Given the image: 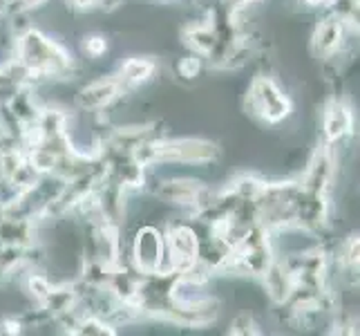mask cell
I'll return each mask as SVG.
<instances>
[{
    "label": "cell",
    "mask_w": 360,
    "mask_h": 336,
    "mask_svg": "<svg viewBox=\"0 0 360 336\" xmlns=\"http://www.w3.org/2000/svg\"><path fill=\"white\" fill-rule=\"evenodd\" d=\"M246 110L251 115L264 123H282L284 119L291 117L293 101L282 92L280 85L266 74H259L251 81L246 92Z\"/></svg>",
    "instance_id": "obj_1"
},
{
    "label": "cell",
    "mask_w": 360,
    "mask_h": 336,
    "mask_svg": "<svg viewBox=\"0 0 360 336\" xmlns=\"http://www.w3.org/2000/svg\"><path fill=\"white\" fill-rule=\"evenodd\" d=\"M130 267L134 271H139L141 276H153V273L168 271L164 231L146 224V227H141L134 233L132 249H130Z\"/></svg>",
    "instance_id": "obj_2"
},
{
    "label": "cell",
    "mask_w": 360,
    "mask_h": 336,
    "mask_svg": "<svg viewBox=\"0 0 360 336\" xmlns=\"http://www.w3.org/2000/svg\"><path fill=\"white\" fill-rule=\"evenodd\" d=\"M166 238V265L168 271L181 273L200 263V244L202 238L197 233L195 224L191 222H175L164 231Z\"/></svg>",
    "instance_id": "obj_3"
},
{
    "label": "cell",
    "mask_w": 360,
    "mask_h": 336,
    "mask_svg": "<svg viewBox=\"0 0 360 336\" xmlns=\"http://www.w3.org/2000/svg\"><path fill=\"white\" fill-rule=\"evenodd\" d=\"M155 195L161 202L191 209L195 213V211H200L210 197H213V191H210L202 180H195V178H168L159 182Z\"/></svg>",
    "instance_id": "obj_4"
},
{
    "label": "cell",
    "mask_w": 360,
    "mask_h": 336,
    "mask_svg": "<svg viewBox=\"0 0 360 336\" xmlns=\"http://www.w3.org/2000/svg\"><path fill=\"white\" fill-rule=\"evenodd\" d=\"M347 25L333 16L331 11L329 14L318 20L316 30L311 34V52L316 58L320 61H331V58H338V54L342 52V45L347 39ZM354 32V30H352Z\"/></svg>",
    "instance_id": "obj_5"
},
{
    "label": "cell",
    "mask_w": 360,
    "mask_h": 336,
    "mask_svg": "<svg viewBox=\"0 0 360 336\" xmlns=\"http://www.w3.org/2000/svg\"><path fill=\"white\" fill-rule=\"evenodd\" d=\"M123 94L126 92H123L119 79L115 74H110V77H101L88 85H83L77 92V108L83 112H101L117 104Z\"/></svg>",
    "instance_id": "obj_6"
},
{
    "label": "cell",
    "mask_w": 360,
    "mask_h": 336,
    "mask_svg": "<svg viewBox=\"0 0 360 336\" xmlns=\"http://www.w3.org/2000/svg\"><path fill=\"white\" fill-rule=\"evenodd\" d=\"M354 110L342 99L333 97L322 110V137H325V144L336 148L342 139L354 135Z\"/></svg>",
    "instance_id": "obj_7"
},
{
    "label": "cell",
    "mask_w": 360,
    "mask_h": 336,
    "mask_svg": "<svg viewBox=\"0 0 360 336\" xmlns=\"http://www.w3.org/2000/svg\"><path fill=\"white\" fill-rule=\"evenodd\" d=\"M157 74V61L150 56H128L126 61H121V66L117 70L115 77L119 79L123 92H132L141 85L150 83Z\"/></svg>",
    "instance_id": "obj_8"
},
{
    "label": "cell",
    "mask_w": 360,
    "mask_h": 336,
    "mask_svg": "<svg viewBox=\"0 0 360 336\" xmlns=\"http://www.w3.org/2000/svg\"><path fill=\"white\" fill-rule=\"evenodd\" d=\"M83 52L90 58H101L108 52V39L103 34H88L83 39Z\"/></svg>",
    "instance_id": "obj_9"
},
{
    "label": "cell",
    "mask_w": 360,
    "mask_h": 336,
    "mask_svg": "<svg viewBox=\"0 0 360 336\" xmlns=\"http://www.w3.org/2000/svg\"><path fill=\"white\" fill-rule=\"evenodd\" d=\"M202 68H204V58L197 56V54L184 56V58H179V63H177V72H179V77H184V79L200 77Z\"/></svg>",
    "instance_id": "obj_10"
},
{
    "label": "cell",
    "mask_w": 360,
    "mask_h": 336,
    "mask_svg": "<svg viewBox=\"0 0 360 336\" xmlns=\"http://www.w3.org/2000/svg\"><path fill=\"white\" fill-rule=\"evenodd\" d=\"M49 3V0H7V11L5 14H32L34 9H41Z\"/></svg>",
    "instance_id": "obj_11"
},
{
    "label": "cell",
    "mask_w": 360,
    "mask_h": 336,
    "mask_svg": "<svg viewBox=\"0 0 360 336\" xmlns=\"http://www.w3.org/2000/svg\"><path fill=\"white\" fill-rule=\"evenodd\" d=\"M255 3H259V0H224V7L231 11H244L246 7H251Z\"/></svg>",
    "instance_id": "obj_12"
},
{
    "label": "cell",
    "mask_w": 360,
    "mask_h": 336,
    "mask_svg": "<svg viewBox=\"0 0 360 336\" xmlns=\"http://www.w3.org/2000/svg\"><path fill=\"white\" fill-rule=\"evenodd\" d=\"M307 7H327L329 0H302Z\"/></svg>",
    "instance_id": "obj_13"
}]
</instances>
